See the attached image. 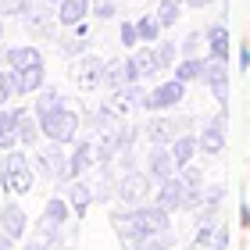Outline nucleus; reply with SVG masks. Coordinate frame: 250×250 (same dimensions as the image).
<instances>
[{
    "label": "nucleus",
    "instance_id": "f257e3e1",
    "mask_svg": "<svg viewBox=\"0 0 250 250\" xmlns=\"http://www.w3.org/2000/svg\"><path fill=\"white\" fill-rule=\"evenodd\" d=\"M32 165L21 150H4L0 154V186L11 193H32Z\"/></svg>",
    "mask_w": 250,
    "mask_h": 250
},
{
    "label": "nucleus",
    "instance_id": "f03ea898",
    "mask_svg": "<svg viewBox=\"0 0 250 250\" xmlns=\"http://www.w3.org/2000/svg\"><path fill=\"white\" fill-rule=\"evenodd\" d=\"M32 161H36V168H40L47 179L68 186V179H72V161H68V154H64V143H54V140H50V146H47V150H40Z\"/></svg>",
    "mask_w": 250,
    "mask_h": 250
},
{
    "label": "nucleus",
    "instance_id": "7ed1b4c3",
    "mask_svg": "<svg viewBox=\"0 0 250 250\" xmlns=\"http://www.w3.org/2000/svg\"><path fill=\"white\" fill-rule=\"evenodd\" d=\"M154 179H150V172H125V179L122 183H115V197H118V204H125V208H136V204H146V197H150V186Z\"/></svg>",
    "mask_w": 250,
    "mask_h": 250
},
{
    "label": "nucleus",
    "instance_id": "20e7f679",
    "mask_svg": "<svg viewBox=\"0 0 250 250\" xmlns=\"http://www.w3.org/2000/svg\"><path fill=\"white\" fill-rule=\"evenodd\" d=\"M40 129L47 132L54 143H72L75 136H79V118H75L68 107H58V111L40 115Z\"/></svg>",
    "mask_w": 250,
    "mask_h": 250
},
{
    "label": "nucleus",
    "instance_id": "39448f33",
    "mask_svg": "<svg viewBox=\"0 0 250 250\" xmlns=\"http://www.w3.org/2000/svg\"><path fill=\"white\" fill-rule=\"evenodd\" d=\"M189 118H150L143 125V136L150 140L154 146H168L175 136H183V129H189Z\"/></svg>",
    "mask_w": 250,
    "mask_h": 250
},
{
    "label": "nucleus",
    "instance_id": "423d86ee",
    "mask_svg": "<svg viewBox=\"0 0 250 250\" xmlns=\"http://www.w3.org/2000/svg\"><path fill=\"white\" fill-rule=\"evenodd\" d=\"M72 79L79 89H97L104 83V61L97 54H79L75 64H72Z\"/></svg>",
    "mask_w": 250,
    "mask_h": 250
},
{
    "label": "nucleus",
    "instance_id": "0eeeda50",
    "mask_svg": "<svg viewBox=\"0 0 250 250\" xmlns=\"http://www.w3.org/2000/svg\"><path fill=\"white\" fill-rule=\"evenodd\" d=\"M200 83L214 93V100H218L222 107L229 104V68H225V61H218V58L204 61V75H200Z\"/></svg>",
    "mask_w": 250,
    "mask_h": 250
},
{
    "label": "nucleus",
    "instance_id": "6e6552de",
    "mask_svg": "<svg viewBox=\"0 0 250 250\" xmlns=\"http://www.w3.org/2000/svg\"><path fill=\"white\" fill-rule=\"evenodd\" d=\"M183 97H186V83L172 79V83H161V86H154L150 93H146L143 107H146V111H168V107H175Z\"/></svg>",
    "mask_w": 250,
    "mask_h": 250
},
{
    "label": "nucleus",
    "instance_id": "1a4fd4ad",
    "mask_svg": "<svg viewBox=\"0 0 250 250\" xmlns=\"http://www.w3.org/2000/svg\"><path fill=\"white\" fill-rule=\"evenodd\" d=\"M132 83H140V72H136L132 58H115V61L104 64V86L111 89V93H115V89L132 86Z\"/></svg>",
    "mask_w": 250,
    "mask_h": 250
},
{
    "label": "nucleus",
    "instance_id": "9d476101",
    "mask_svg": "<svg viewBox=\"0 0 250 250\" xmlns=\"http://www.w3.org/2000/svg\"><path fill=\"white\" fill-rule=\"evenodd\" d=\"M200 150L208 154V157H218L222 154V146H225V107L214 115L208 125H204V132H200Z\"/></svg>",
    "mask_w": 250,
    "mask_h": 250
},
{
    "label": "nucleus",
    "instance_id": "9b49d317",
    "mask_svg": "<svg viewBox=\"0 0 250 250\" xmlns=\"http://www.w3.org/2000/svg\"><path fill=\"white\" fill-rule=\"evenodd\" d=\"M157 204L168 211H183L186 208V179L183 175H168L157 186Z\"/></svg>",
    "mask_w": 250,
    "mask_h": 250
},
{
    "label": "nucleus",
    "instance_id": "f8f14e48",
    "mask_svg": "<svg viewBox=\"0 0 250 250\" xmlns=\"http://www.w3.org/2000/svg\"><path fill=\"white\" fill-rule=\"evenodd\" d=\"M64 222H68V204L61 197H54V200H47V208H43V218L36 225V232H43V236H61Z\"/></svg>",
    "mask_w": 250,
    "mask_h": 250
},
{
    "label": "nucleus",
    "instance_id": "ddd939ff",
    "mask_svg": "<svg viewBox=\"0 0 250 250\" xmlns=\"http://www.w3.org/2000/svg\"><path fill=\"white\" fill-rule=\"evenodd\" d=\"M21 21H25V29L32 32V36L47 40V36H54V21H58V11H47V7H29L25 15H21Z\"/></svg>",
    "mask_w": 250,
    "mask_h": 250
},
{
    "label": "nucleus",
    "instance_id": "4468645a",
    "mask_svg": "<svg viewBox=\"0 0 250 250\" xmlns=\"http://www.w3.org/2000/svg\"><path fill=\"white\" fill-rule=\"evenodd\" d=\"M146 172H150V179H168V175H175L179 168H175V157L172 150H165V146H154L150 154H146Z\"/></svg>",
    "mask_w": 250,
    "mask_h": 250
},
{
    "label": "nucleus",
    "instance_id": "2eb2a0df",
    "mask_svg": "<svg viewBox=\"0 0 250 250\" xmlns=\"http://www.w3.org/2000/svg\"><path fill=\"white\" fill-rule=\"evenodd\" d=\"M15 79H18V93H36V89H43L47 68H43V61H32L25 68H15Z\"/></svg>",
    "mask_w": 250,
    "mask_h": 250
},
{
    "label": "nucleus",
    "instance_id": "dca6fc26",
    "mask_svg": "<svg viewBox=\"0 0 250 250\" xmlns=\"http://www.w3.org/2000/svg\"><path fill=\"white\" fill-rule=\"evenodd\" d=\"M0 232L11 236V240H21V232H25V211L18 204H4V211H0Z\"/></svg>",
    "mask_w": 250,
    "mask_h": 250
},
{
    "label": "nucleus",
    "instance_id": "f3484780",
    "mask_svg": "<svg viewBox=\"0 0 250 250\" xmlns=\"http://www.w3.org/2000/svg\"><path fill=\"white\" fill-rule=\"evenodd\" d=\"M132 64H136V72H140V79H157L165 72L161 61H157V50L150 47V43L140 47V50H132Z\"/></svg>",
    "mask_w": 250,
    "mask_h": 250
},
{
    "label": "nucleus",
    "instance_id": "a211bd4d",
    "mask_svg": "<svg viewBox=\"0 0 250 250\" xmlns=\"http://www.w3.org/2000/svg\"><path fill=\"white\" fill-rule=\"evenodd\" d=\"M18 143V111L0 107V150H11Z\"/></svg>",
    "mask_w": 250,
    "mask_h": 250
},
{
    "label": "nucleus",
    "instance_id": "6ab92c4d",
    "mask_svg": "<svg viewBox=\"0 0 250 250\" xmlns=\"http://www.w3.org/2000/svg\"><path fill=\"white\" fill-rule=\"evenodd\" d=\"M89 15V0H61L58 4V21L61 25H79Z\"/></svg>",
    "mask_w": 250,
    "mask_h": 250
},
{
    "label": "nucleus",
    "instance_id": "aec40b11",
    "mask_svg": "<svg viewBox=\"0 0 250 250\" xmlns=\"http://www.w3.org/2000/svg\"><path fill=\"white\" fill-rule=\"evenodd\" d=\"M197 140H193V136H175V140H172V157H175V168H179V172H183V168L193 161V154H197Z\"/></svg>",
    "mask_w": 250,
    "mask_h": 250
},
{
    "label": "nucleus",
    "instance_id": "412c9836",
    "mask_svg": "<svg viewBox=\"0 0 250 250\" xmlns=\"http://www.w3.org/2000/svg\"><path fill=\"white\" fill-rule=\"evenodd\" d=\"M4 61H7V68H25L32 61H43V54L32 47V43H25V47H7L4 50Z\"/></svg>",
    "mask_w": 250,
    "mask_h": 250
},
{
    "label": "nucleus",
    "instance_id": "4be33fe9",
    "mask_svg": "<svg viewBox=\"0 0 250 250\" xmlns=\"http://www.w3.org/2000/svg\"><path fill=\"white\" fill-rule=\"evenodd\" d=\"M208 47H211V58H218V61L229 58V32H225V25L208 29Z\"/></svg>",
    "mask_w": 250,
    "mask_h": 250
},
{
    "label": "nucleus",
    "instance_id": "5701e85b",
    "mask_svg": "<svg viewBox=\"0 0 250 250\" xmlns=\"http://www.w3.org/2000/svg\"><path fill=\"white\" fill-rule=\"evenodd\" d=\"M97 161V150H93V143L89 140H79V146H75V154H72V175H83L89 165Z\"/></svg>",
    "mask_w": 250,
    "mask_h": 250
},
{
    "label": "nucleus",
    "instance_id": "b1692460",
    "mask_svg": "<svg viewBox=\"0 0 250 250\" xmlns=\"http://www.w3.org/2000/svg\"><path fill=\"white\" fill-rule=\"evenodd\" d=\"M40 122H32V115H25V111H18V143H25V146H36L40 140Z\"/></svg>",
    "mask_w": 250,
    "mask_h": 250
},
{
    "label": "nucleus",
    "instance_id": "393cba45",
    "mask_svg": "<svg viewBox=\"0 0 250 250\" xmlns=\"http://www.w3.org/2000/svg\"><path fill=\"white\" fill-rule=\"evenodd\" d=\"M68 200H72L75 214H86L89 200H93V193H89V183H72V186H68Z\"/></svg>",
    "mask_w": 250,
    "mask_h": 250
},
{
    "label": "nucleus",
    "instance_id": "a878e982",
    "mask_svg": "<svg viewBox=\"0 0 250 250\" xmlns=\"http://www.w3.org/2000/svg\"><path fill=\"white\" fill-rule=\"evenodd\" d=\"M18 93V79H15V68H7V72H0V107H7Z\"/></svg>",
    "mask_w": 250,
    "mask_h": 250
},
{
    "label": "nucleus",
    "instance_id": "bb28decb",
    "mask_svg": "<svg viewBox=\"0 0 250 250\" xmlns=\"http://www.w3.org/2000/svg\"><path fill=\"white\" fill-rule=\"evenodd\" d=\"M64 107V93L61 89H43V93L36 97V115H47V111H58Z\"/></svg>",
    "mask_w": 250,
    "mask_h": 250
},
{
    "label": "nucleus",
    "instance_id": "cd10ccee",
    "mask_svg": "<svg viewBox=\"0 0 250 250\" xmlns=\"http://www.w3.org/2000/svg\"><path fill=\"white\" fill-rule=\"evenodd\" d=\"M179 18H183V0H161L157 4V21L161 25H175Z\"/></svg>",
    "mask_w": 250,
    "mask_h": 250
},
{
    "label": "nucleus",
    "instance_id": "c85d7f7f",
    "mask_svg": "<svg viewBox=\"0 0 250 250\" xmlns=\"http://www.w3.org/2000/svg\"><path fill=\"white\" fill-rule=\"evenodd\" d=\"M200 75H204V58H189V61H183V64L175 68L179 83H197Z\"/></svg>",
    "mask_w": 250,
    "mask_h": 250
},
{
    "label": "nucleus",
    "instance_id": "c756f323",
    "mask_svg": "<svg viewBox=\"0 0 250 250\" xmlns=\"http://www.w3.org/2000/svg\"><path fill=\"white\" fill-rule=\"evenodd\" d=\"M136 32H140V43H157V32H161V21L143 15L140 21H136Z\"/></svg>",
    "mask_w": 250,
    "mask_h": 250
},
{
    "label": "nucleus",
    "instance_id": "7c9ffc66",
    "mask_svg": "<svg viewBox=\"0 0 250 250\" xmlns=\"http://www.w3.org/2000/svg\"><path fill=\"white\" fill-rule=\"evenodd\" d=\"M29 11V0H0V18H21Z\"/></svg>",
    "mask_w": 250,
    "mask_h": 250
},
{
    "label": "nucleus",
    "instance_id": "2f4dec72",
    "mask_svg": "<svg viewBox=\"0 0 250 250\" xmlns=\"http://www.w3.org/2000/svg\"><path fill=\"white\" fill-rule=\"evenodd\" d=\"M58 54L64 58H79V54H86V40L75 36V40H58Z\"/></svg>",
    "mask_w": 250,
    "mask_h": 250
},
{
    "label": "nucleus",
    "instance_id": "473e14b6",
    "mask_svg": "<svg viewBox=\"0 0 250 250\" xmlns=\"http://www.w3.org/2000/svg\"><path fill=\"white\" fill-rule=\"evenodd\" d=\"M193 250H214V225H211V222L200 225L197 240H193Z\"/></svg>",
    "mask_w": 250,
    "mask_h": 250
},
{
    "label": "nucleus",
    "instance_id": "72a5a7b5",
    "mask_svg": "<svg viewBox=\"0 0 250 250\" xmlns=\"http://www.w3.org/2000/svg\"><path fill=\"white\" fill-rule=\"evenodd\" d=\"M157 61H161L165 72L175 64V43H172V40H161V43H157Z\"/></svg>",
    "mask_w": 250,
    "mask_h": 250
},
{
    "label": "nucleus",
    "instance_id": "f704fd0d",
    "mask_svg": "<svg viewBox=\"0 0 250 250\" xmlns=\"http://www.w3.org/2000/svg\"><path fill=\"white\" fill-rule=\"evenodd\" d=\"M58 243H61V236H43L40 232V240H32L25 250H58Z\"/></svg>",
    "mask_w": 250,
    "mask_h": 250
},
{
    "label": "nucleus",
    "instance_id": "c9c22d12",
    "mask_svg": "<svg viewBox=\"0 0 250 250\" xmlns=\"http://www.w3.org/2000/svg\"><path fill=\"white\" fill-rule=\"evenodd\" d=\"M122 43L125 47H136V43H140V32H136L132 21H122Z\"/></svg>",
    "mask_w": 250,
    "mask_h": 250
},
{
    "label": "nucleus",
    "instance_id": "e433bc0d",
    "mask_svg": "<svg viewBox=\"0 0 250 250\" xmlns=\"http://www.w3.org/2000/svg\"><path fill=\"white\" fill-rule=\"evenodd\" d=\"M200 32H189V36H186V43H183V54H186V58H197V50H200Z\"/></svg>",
    "mask_w": 250,
    "mask_h": 250
},
{
    "label": "nucleus",
    "instance_id": "4c0bfd02",
    "mask_svg": "<svg viewBox=\"0 0 250 250\" xmlns=\"http://www.w3.org/2000/svg\"><path fill=\"white\" fill-rule=\"evenodd\" d=\"M97 18H115V7L107 0H97Z\"/></svg>",
    "mask_w": 250,
    "mask_h": 250
},
{
    "label": "nucleus",
    "instance_id": "58836bf2",
    "mask_svg": "<svg viewBox=\"0 0 250 250\" xmlns=\"http://www.w3.org/2000/svg\"><path fill=\"white\" fill-rule=\"evenodd\" d=\"M11 247H15V240H11V236H4V232H0V250H11Z\"/></svg>",
    "mask_w": 250,
    "mask_h": 250
},
{
    "label": "nucleus",
    "instance_id": "ea45409f",
    "mask_svg": "<svg viewBox=\"0 0 250 250\" xmlns=\"http://www.w3.org/2000/svg\"><path fill=\"white\" fill-rule=\"evenodd\" d=\"M183 4H189V7H208V4H214V0H183Z\"/></svg>",
    "mask_w": 250,
    "mask_h": 250
},
{
    "label": "nucleus",
    "instance_id": "a19ab883",
    "mask_svg": "<svg viewBox=\"0 0 250 250\" xmlns=\"http://www.w3.org/2000/svg\"><path fill=\"white\" fill-rule=\"evenodd\" d=\"M43 4H61V0H43Z\"/></svg>",
    "mask_w": 250,
    "mask_h": 250
},
{
    "label": "nucleus",
    "instance_id": "79ce46f5",
    "mask_svg": "<svg viewBox=\"0 0 250 250\" xmlns=\"http://www.w3.org/2000/svg\"><path fill=\"white\" fill-rule=\"evenodd\" d=\"M0 36H4V18H0Z\"/></svg>",
    "mask_w": 250,
    "mask_h": 250
}]
</instances>
